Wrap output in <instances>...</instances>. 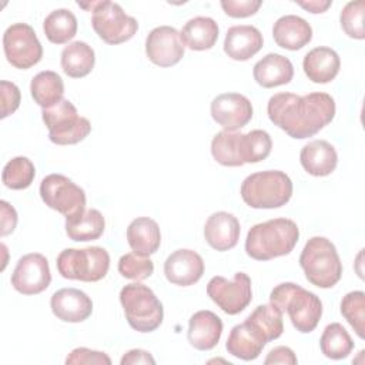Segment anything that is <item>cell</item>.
Returning <instances> with one entry per match:
<instances>
[{"label":"cell","instance_id":"obj_37","mask_svg":"<svg viewBox=\"0 0 365 365\" xmlns=\"http://www.w3.org/2000/svg\"><path fill=\"white\" fill-rule=\"evenodd\" d=\"M341 314L359 338L365 336V294L351 291L341 301Z\"/></svg>","mask_w":365,"mask_h":365},{"label":"cell","instance_id":"obj_27","mask_svg":"<svg viewBox=\"0 0 365 365\" xmlns=\"http://www.w3.org/2000/svg\"><path fill=\"white\" fill-rule=\"evenodd\" d=\"M218 33L220 29L215 20L204 16L190 19L180 31L184 46L195 51L212 48L218 40Z\"/></svg>","mask_w":365,"mask_h":365},{"label":"cell","instance_id":"obj_20","mask_svg":"<svg viewBox=\"0 0 365 365\" xmlns=\"http://www.w3.org/2000/svg\"><path fill=\"white\" fill-rule=\"evenodd\" d=\"M222 334V321L212 311L202 309L191 315L188 321V342L198 351L212 349Z\"/></svg>","mask_w":365,"mask_h":365},{"label":"cell","instance_id":"obj_3","mask_svg":"<svg viewBox=\"0 0 365 365\" xmlns=\"http://www.w3.org/2000/svg\"><path fill=\"white\" fill-rule=\"evenodd\" d=\"M269 304L282 314L287 311L294 328L301 334L312 332L322 317L321 299L294 282L278 284L269 294Z\"/></svg>","mask_w":365,"mask_h":365},{"label":"cell","instance_id":"obj_19","mask_svg":"<svg viewBox=\"0 0 365 365\" xmlns=\"http://www.w3.org/2000/svg\"><path fill=\"white\" fill-rule=\"evenodd\" d=\"M264 44L261 31L250 24L232 26L224 38L225 54L237 61H247L255 56Z\"/></svg>","mask_w":365,"mask_h":365},{"label":"cell","instance_id":"obj_14","mask_svg":"<svg viewBox=\"0 0 365 365\" xmlns=\"http://www.w3.org/2000/svg\"><path fill=\"white\" fill-rule=\"evenodd\" d=\"M145 54L155 66H175L184 56V43L180 31L171 26L153 29L145 38Z\"/></svg>","mask_w":365,"mask_h":365},{"label":"cell","instance_id":"obj_26","mask_svg":"<svg viewBox=\"0 0 365 365\" xmlns=\"http://www.w3.org/2000/svg\"><path fill=\"white\" fill-rule=\"evenodd\" d=\"M127 241L133 252L141 257H150L160 248V227L150 217H138L127 227Z\"/></svg>","mask_w":365,"mask_h":365},{"label":"cell","instance_id":"obj_28","mask_svg":"<svg viewBox=\"0 0 365 365\" xmlns=\"http://www.w3.org/2000/svg\"><path fill=\"white\" fill-rule=\"evenodd\" d=\"M106 228L103 214L96 208H86L73 217L66 218V234L73 241H94L98 240Z\"/></svg>","mask_w":365,"mask_h":365},{"label":"cell","instance_id":"obj_7","mask_svg":"<svg viewBox=\"0 0 365 365\" xmlns=\"http://www.w3.org/2000/svg\"><path fill=\"white\" fill-rule=\"evenodd\" d=\"M58 274L66 279L97 282L110 268V255L103 247L66 248L57 257Z\"/></svg>","mask_w":365,"mask_h":365},{"label":"cell","instance_id":"obj_29","mask_svg":"<svg viewBox=\"0 0 365 365\" xmlns=\"http://www.w3.org/2000/svg\"><path fill=\"white\" fill-rule=\"evenodd\" d=\"M61 68L71 78H81L91 73L96 54L91 46L84 41H73L61 51Z\"/></svg>","mask_w":365,"mask_h":365},{"label":"cell","instance_id":"obj_22","mask_svg":"<svg viewBox=\"0 0 365 365\" xmlns=\"http://www.w3.org/2000/svg\"><path fill=\"white\" fill-rule=\"evenodd\" d=\"M302 68L308 80L317 84H325L338 76L341 58L334 48L319 46L305 54Z\"/></svg>","mask_w":365,"mask_h":365},{"label":"cell","instance_id":"obj_32","mask_svg":"<svg viewBox=\"0 0 365 365\" xmlns=\"http://www.w3.org/2000/svg\"><path fill=\"white\" fill-rule=\"evenodd\" d=\"M319 348L329 359H344L352 352L354 341L339 322H332L325 327L319 339Z\"/></svg>","mask_w":365,"mask_h":365},{"label":"cell","instance_id":"obj_36","mask_svg":"<svg viewBox=\"0 0 365 365\" xmlns=\"http://www.w3.org/2000/svg\"><path fill=\"white\" fill-rule=\"evenodd\" d=\"M36 168L27 157H14L3 168L1 181L10 190H24L31 185Z\"/></svg>","mask_w":365,"mask_h":365},{"label":"cell","instance_id":"obj_12","mask_svg":"<svg viewBox=\"0 0 365 365\" xmlns=\"http://www.w3.org/2000/svg\"><path fill=\"white\" fill-rule=\"evenodd\" d=\"M207 295L225 314L237 315L252 299L251 278L245 272H235L231 281L221 275L212 277L207 284Z\"/></svg>","mask_w":365,"mask_h":365},{"label":"cell","instance_id":"obj_5","mask_svg":"<svg viewBox=\"0 0 365 365\" xmlns=\"http://www.w3.org/2000/svg\"><path fill=\"white\" fill-rule=\"evenodd\" d=\"M292 181L279 170H267L248 175L241 184V198L251 208H279L292 197Z\"/></svg>","mask_w":365,"mask_h":365},{"label":"cell","instance_id":"obj_42","mask_svg":"<svg viewBox=\"0 0 365 365\" xmlns=\"http://www.w3.org/2000/svg\"><path fill=\"white\" fill-rule=\"evenodd\" d=\"M0 87H1V114H0V117L6 118L19 108L21 94H20V88L14 83L1 80Z\"/></svg>","mask_w":365,"mask_h":365},{"label":"cell","instance_id":"obj_46","mask_svg":"<svg viewBox=\"0 0 365 365\" xmlns=\"http://www.w3.org/2000/svg\"><path fill=\"white\" fill-rule=\"evenodd\" d=\"M301 7H304L305 10H308L309 13H314V14H317V13H324L331 4H332V1H329V0H327V1H322V0H311V1H297Z\"/></svg>","mask_w":365,"mask_h":365},{"label":"cell","instance_id":"obj_30","mask_svg":"<svg viewBox=\"0 0 365 365\" xmlns=\"http://www.w3.org/2000/svg\"><path fill=\"white\" fill-rule=\"evenodd\" d=\"M30 91L34 103L43 108H50L63 100L64 83L56 71L44 70L31 78Z\"/></svg>","mask_w":365,"mask_h":365},{"label":"cell","instance_id":"obj_31","mask_svg":"<svg viewBox=\"0 0 365 365\" xmlns=\"http://www.w3.org/2000/svg\"><path fill=\"white\" fill-rule=\"evenodd\" d=\"M43 30L50 43L66 44L77 33V19L67 9H56L44 19Z\"/></svg>","mask_w":365,"mask_h":365},{"label":"cell","instance_id":"obj_21","mask_svg":"<svg viewBox=\"0 0 365 365\" xmlns=\"http://www.w3.org/2000/svg\"><path fill=\"white\" fill-rule=\"evenodd\" d=\"M267 344L268 342L264 335L250 321L245 319L242 324L232 327L227 338L225 348L228 354L235 358L242 361H252L259 356Z\"/></svg>","mask_w":365,"mask_h":365},{"label":"cell","instance_id":"obj_39","mask_svg":"<svg viewBox=\"0 0 365 365\" xmlns=\"http://www.w3.org/2000/svg\"><path fill=\"white\" fill-rule=\"evenodd\" d=\"M364 14H365V3L364 0L349 1L341 11L339 21L341 27L346 36L351 38L362 40L365 37L364 31Z\"/></svg>","mask_w":365,"mask_h":365},{"label":"cell","instance_id":"obj_16","mask_svg":"<svg viewBox=\"0 0 365 365\" xmlns=\"http://www.w3.org/2000/svg\"><path fill=\"white\" fill-rule=\"evenodd\" d=\"M165 278L180 287H190L198 282L204 274V261L192 250H177L171 252L164 262Z\"/></svg>","mask_w":365,"mask_h":365},{"label":"cell","instance_id":"obj_2","mask_svg":"<svg viewBox=\"0 0 365 365\" xmlns=\"http://www.w3.org/2000/svg\"><path fill=\"white\" fill-rule=\"evenodd\" d=\"M299 228L289 218H272L250 228L245 240V252L257 261H269L288 255L297 245Z\"/></svg>","mask_w":365,"mask_h":365},{"label":"cell","instance_id":"obj_6","mask_svg":"<svg viewBox=\"0 0 365 365\" xmlns=\"http://www.w3.org/2000/svg\"><path fill=\"white\" fill-rule=\"evenodd\" d=\"M120 302L125 319L134 331L153 332L163 324V304L147 285L137 281L124 285L120 291Z\"/></svg>","mask_w":365,"mask_h":365},{"label":"cell","instance_id":"obj_41","mask_svg":"<svg viewBox=\"0 0 365 365\" xmlns=\"http://www.w3.org/2000/svg\"><path fill=\"white\" fill-rule=\"evenodd\" d=\"M262 6L261 0H222L221 7L227 16L234 19H244L254 16Z\"/></svg>","mask_w":365,"mask_h":365},{"label":"cell","instance_id":"obj_44","mask_svg":"<svg viewBox=\"0 0 365 365\" xmlns=\"http://www.w3.org/2000/svg\"><path fill=\"white\" fill-rule=\"evenodd\" d=\"M0 210H1V237H6L11 234L17 225V212L16 210L7 202V201H0Z\"/></svg>","mask_w":365,"mask_h":365},{"label":"cell","instance_id":"obj_24","mask_svg":"<svg viewBox=\"0 0 365 365\" xmlns=\"http://www.w3.org/2000/svg\"><path fill=\"white\" fill-rule=\"evenodd\" d=\"M299 161L302 168L314 177L329 175L338 164V154L332 144L325 140H312L301 148Z\"/></svg>","mask_w":365,"mask_h":365},{"label":"cell","instance_id":"obj_23","mask_svg":"<svg viewBox=\"0 0 365 365\" xmlns=\"http://www.w3.org/2000/svg\"><path fill=\"white\" fill-rule=\"evenodd\" d=\"M272 37L279 47L295 51L311 41L312 27L305 19L295 14H287L274 23Z\"/></svg>","mask_w":365,"mask_h":365},{"label":"cell","instance_id":"obj_40","mask_svg":"<svg viewBox=\"0 0 365 365\" xmlns=\"http://www.w3.org/2000/svg\"><path fill=\"white\" fill-rule=\"evenodd\" d=\"M66 364L67 365H73V364H80V365H83V364H87V365H91V364H96V365H110L111 359H110V356L106 352L94 351V349H90V348L80 346V348L73 349L67 355Z\"/></svg>","mask_w":365,"mask_h":365},{"label":"cell","instance_id":"obj_10","mask_svg":"<svg viewBox=\"0 0 365 365\" xmlns=\"http://www.w3.org/2000/svg\"><path fill=\"white\" fill-rule=\"evenodd\" d=\"M43 202L66 218L86 210V192L63 174H48L40 182Z\"/></svg>","mask_w":365,"mask_h":365},{"label":"cell","instance_id":"obj_9","mask_svg":"<svg viewBox=\"0 0 365 365\" xmlns=\"http://www.w3.org/2000/svg\"><path fill=\"white\" fill-rule=\"evenodd\" d=\"M91 26L97 36L107 44H121L134 37L138 23L128 16L118 3L96 1Z\"/></svg>","mask_w":365,"mask_h":365},{"label":"cell","instance_id":"obj_11","mask_svg":"<svg viewBox=\"0 0 365 365\" xmlns=\"http://www.w3.org/2000/svg\"><path fill=\"white\" fill-rule=\"evenodd\" d=\"M3 50L7 61L20 70L36 66L43 57V46L34 29L26 23H14L6 29Z\"/></svg>","mask_w":365,"mask_h":365},{"label":"cell","instance_id":"obj_25","mask_svg":"<svg viewBox=\"0 0 365 365\" xmlns=\"http://www.w3.org/2000/svg\"><path fill=\"white\" fill-rule=\"evenodd\" d=\"M254 80L264 88L288 84L294 77V66L285 56L268 53L258 60L252 70Z\"/></svg>","mask_w":365,"mask_h":365},{"label":"cell","instance_id":"obj_4","mask_svg":"<svg viewBox=\"0 0 365 365\" xmlns=\"http://www.w3.org/2000/svg\"><path fill=\"white\" fill-rule=\"evenodd\" d=\"M299 265L308 282L318 288H332L342 277V262L335 245L325 237H312L304 245Z\"/></svg>","mask_w":365,"mask_h":365},{"label":"cell","instance_id":"obj_33","mask_svg":"<svg viewBox=\"0 0 365 365\" xmlns=\"http://www.w3.org/2000/svg\"><path fill=\"white\" fill-rule=\"evenodd\" d=\"M241 133L222 130L217 133L211 141V154L214 160L224 167L244 165L240 155Z\"/></svg>","mask_w":365,"mask_h":365},{"label":"cell","instance_id":"obj_13","mask_svg":"<svg viewBox=\"0 0 365 365\" xmlns=\"http://www.w3.org/2000/svg\"><path fill=\"white\" fill-rule=\"evenodd\" d=\"M51 274L48 261L43 254L30 252L23 255L11 274L13 288L23 295H36L48 288Z\"/></svg>","mask_w":365,"mask_h":365},{"label":"cell","instance_id":"obj_35","mask_svg":"<svg viewBox=\"0 0 365 365\" xmlns=\"http://www.w3.org/2000/svg\"><path fill=\"white\" fill-rule=\"evenodd\" d=\"M272 148V140L264 130H252L247 134L241 133L240 155L244 164L259 163L265 160Z\"/></svg>","mask_w":365,"mask_h":365},{"label":"cell","instance_id":"obj_17","mask_svg":"<svg viewBox=\"0 0 365 365\" xmlns=\"http://www.w3.org/2000/svg\"><path fill=\"white\" fill-rule=\"evenodd\" d=\"M53 314L63 322H83L93 314L91 298L77 288H61L50 298Z\"/></svg>","mask_w":365,"mask_h":365},{"label":"cell","instance_id":"obj_45","mask_svg":"<svg viewBox=\"0 0 365 365\" xmlns=\"http://www.w3.org/2000/svg\"><path fill=\"white\" fill-rule=\"evenodd\" d=\"M121 365H135V364H155V359L148 351L144 349H130L125 352L120 361Z\"/></svg>","mask_w":365,"mask_h":365},{"label":"cell","instance_id":"obj_38","mask_svg":"<svg viewBox=\"0 0 365 365\" xmlns=\"http://www.w3.org/2000/svg\"><path fill=\"white\" fill-rule=\"evenodd\" d=\"M118 272L127 279L140 282L153 275L154 264L150 257H141L135 252H128L118 259Z\"/></svg>","mask_w":365,"mask_h":365},{"label":"cell","instance_id":"obj_8","mask_svg":"<svg viewBox=\"0 0 365 365\" xmlns=\"http://www.w3.org/2000/svg\"><path fill=\"white\" fill-rule=\"evenodd\" d=\"M41 117L48 128V140L57 145L77 144L91 131L90 121L81 117L76 106L66 98L50 108H43Z\"/></svg>","mask_w":365,"mask_h":365},{"label":"cell","instance_id":"obj_15","mask_svg":"<svg viewBox=\"0 0 365 365\" xmlns=\"http://www.w3.org/2000/svg\"><path fill=\"white\" fill-rule=\"evenodd\" d=\"M211 117L227 131H237L252 118L251 101L240 93H224L211 101Z\"/></svg>","mask_w":365,"mask_h":365},{"label":"cell","instance_id":"obj_18","mask_svg":"<svg viewBox=\"0 0 365 365\" xmlns=\"http://www.w3.org/2000/svg\"><path fill=\"white\" fill-rule=\"evenodd\" d=\"M241 227L235 215L218 211L208 217L204 225V238L208 245L217 251H228L234 248L240 240Z\"/></svg>","mask_w":365,"mask_h":365},{"label":"cell","instance_id":"obj_1","mask_svg":"<svg viewBox=\"0 0 365 365\" xmlns=\"http://www.w3.org/2000/svg\"><path fill=\"white\" fill-rule=\"evenodd\" d=\"M269 120L289 137L304 140L319 133L335 117V101L327 93L297 96L277 93L268 100Z\"/></svg>","mask_w":365,"mask_h":365},{"label":"cell","instance_id":"obj_34","mask_svg":"<svg viewBox=\"0 0 365 365\" xmlns=\"http://www.w3.org/2000/svg\"><path fill=\"white\" fill-rule=\"evenodd\" d=\"M250 321L267 339V342L279 338L284 332L282 312L272 304L258 305L248 317Z\"/></svg>","mask_w":365,"mask_h":365},{"label":"cell","instance_id":"obj_43","mask_svg":"<svg viewBox=\"0 0 365 365\" xmlns=\"http://www.w3.org/2000/svg\"><path fill=\"white\" fill-rule=\"evenodd\" d=\"M298 362L294 351L288 346H275L274 349H271L267 355V358L264 359L265 365L269 364H284V365H295Z\"/></svg>","mask_w":365,"mask_h":365}]
</instances>
